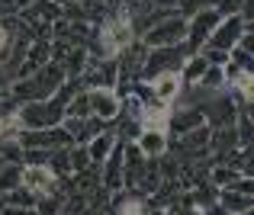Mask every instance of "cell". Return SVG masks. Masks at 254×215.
Here are the masks:
<instances>
[{
    "label": "cell",
    "instance_id": "1",
    "mask_svg": "<svg viewBox=\"0 0 254 215\" xmlns=\"http://www.w3.org/2000/svg\"><path fill=\"white\" fill-rule=\"evenodd\" d=\"M16 122L23 129H52V125H62L64 119V103L55 97L49 100H32V103H23L16 112Z\"/></svg>",
    "mask_w": 254,
    "mask_h": 215
},
{
    "label": "cell",
    "instance_id": "2",
    "mask_svg": "<svg viewBox=\"0 0 254 215\" xmlns=\"http://www.w3.org/2000/svg\"><path fill=\"white\" fill-rule=\"evenodd\" d=\"M132 39H135V23H132L129 13H116V16H110L103 23V29H100V49H103V55L116 58L119 52L132 49Z\"/></svg>",
    "mask_w": 254,
    "mask_h": 215
},
{
    "label": "cell",
    "instance_id": "3",
    "mask_svg": "<svg viewBox=\"0 0 254 215\" xmlns=\"http://www.w3.org/2000/svg\"><path fill=\"white\" fill-rule=\"evenodd\" d=\"M222 13L219 6H206V10L193 13V19L187 23V39H184V52L187 55H199V49L206 45V39L212 36V29L219 26Z\"/></svg>",
    "mask_w": 254,
    "mask_h": 215
},
{
    "label": "cell",
    "instance_id": "4",
    "mask_svg": "<svg viewBox=\"0 0 254 215\" xmlns=\"http://www.w3.org/2000/svg\"><path fill=\"white\" fill-rule=\"evenodd\" d=\"M184 39H187V19L161 16L151 29H145V49H168V45H180Z\"/></svg>",
    "mask_w": 254,
    "mask_h": 215
},
{
    "label": "cell",
    "instance_id": "5",
    "mask_svg": "<svg viewBox=\"0 0 254 215\" xmlns=\"http://www.w3.org/2000/svg\"><path fill=\"white\" fill-rule=\"evenodd\" d=\"M251 23H245L238 13H232V16H225V19H219V26L212 29V36L206 39V49H219V52H229L232 45L238 42V36H242L245 29H248Z\"/></svg>",
    "mask_w": 254,
    "mask_h": 215
},
{
    "label": "cell",
    "instance_id": "6",
    "mask_svg": "<svg viewBox=\"0 0 254 215\" xmlns=\"http://www.w3.org/2000/svg\"><path fill=\"white\" fill-rule=\"evenodd\" d=\"M87 97H90V116L93 119H116L119 109H123V103L113 93V87H90Z\"/></svg>",
    "mask_w": 254,
    "mask_h": 215
},
{
    "label": "cell",
    "instance_id": "7",
    "mask_svg": "<svg viewBox=\"0 0 254 215\" xmlns=\"http://www.w3.org/2000/svg\"><path fill=\"white\" fill-rule=\"evenodd\" d=\"M184 55H187V52L177 49V45H168V49H151L148 55H145V74L155 77V74H164V71H177Z\"/></svg>",
    "mask_w": 254,
    "mask_h": 215
},
{
    "label": "cell",
    "instance_id": "8",
    "mask_svg": "<svg viewBox=\"0 0 254 215\" xmlns=\"http://www.w3.org/2000/svg\"><path fill=\"white\" fill-rule=\"evenodd\" d=\"M55 180L58 177L49 170V164H26L19 183L29 193H36V196H45V193H55Z\"/></svg>",
    "mask_w": 254,
    "mask_h": 215
},
{
    "label": "cell",
    "instance_id": "9",
    "mask_svg": "<svg viewBox=\"0 0 254 215\" xmlns=\"http://www.w3.org/2000/svg\"><path fill=\"white\" fill-rule=\"evenodd\" d=\"M123 142L116 138V145H113V151L103 158V177H100V183H103V190H119L123 186Z\"/></svg>",
    "mask_w": 254,
    "mask_h": 215
},
{
    "label": "cell",
    "instance_id": "10",
    "mask_svg": "<svg viewBox=\"0 0 254 215\" xmlns=\"http://www.w3.org/2000/svg\"><path fill=\"white\" fill-rule=\"evenodd\" d=\"M135 148L145 158H161V154L168 151V132L164 129H138Z\"/></svg>",
    "mask_w": 254,
    "mask_h": 215
},
{
    "label": "cell",
    "instance_id": "11",
    "mask_svg": "<svg viewBox=\"0 0 254 215\" xmlns=\"http://www.w3.org/2000/svg\"><path fill=\"white\" fill-rule=\"evenodd\" d=\"M151 93H155L158 103H174L180 93V74L177 71H164L151 77Z\"/></svg>",
    "mask_w": 254,
    "mask_h": 215
},
{
    "label": "cell",
    "instance_id": "12",
    "mask_svg": "<svg viewBox=\"0 0 254 215\" xmlns=\"http://www.w3.org/2000/svg\"><path fill=\"white\" fill-rule=\"evenodd\" d=\"M64 132H68V138L74 145H87L97 132H103L100 129V122L97 119H77V116H64Z\"/></svg>",
    "mask_w": 254,
    "mask_h": 215
},
{
    "label": "cell",
    "instance_id": "13",
    "mask_svg": "<svg viewBox=\"0 0 254 215\" xmlns=\"http://www.w3.org/2000/svg\"><path fill=\"white\" fill-rule=\"evenodd\" d=\"M168 125L177 132V135H184V132H193V129H199V125H206V116H203L199 106H184V109L171 112V122Z\"/></svg>",
    "mask_w": 254,
    "mask_h": 215
},
{
    "label": "cell",
    "instance_id": "14",
    "mask_svg": "<svg viewBox=\"0 0 254 215\" xmlns=\"http://www.w3.org/2000/svg\"><path fill=\"white\" fill-rule=\"evenodd\" d=\"M113 145H116V135L113 132H97V135L90 138L84 148H87V158H90V164H103V158L113 151Z\"/></svg>",
    "mask_w": 254,
    "mask_h": 215
},
{
    "label": "cell",
    "instance_id": "15",
    "mask_svg": "<svg viewBox=\"0 0 254 215\" xmlns=\"http://www.w3.org/2000/svg\"><path fill=\"white\" fill-rule=\"evenodd\" d=\"M219 206H225L229 212H251V196H248V193H238V190H232V186H229V190L222 193V203H219Z\"/></svg>",
    "mask_w": 254,
    "mask_h": 215
},
{
    "label": "cell",
    "instance_id": "16",
    "mask_svg": "<svg viewBox=\"0 0 254 215\" xmlns=\"http://www.w3.org/2000/svg\"><path fill=\"white\" fill-rule=\"evenodd\" d=\"M36 199L39 196H36V193H29L23 183L13 186V190L6 193V206H13V209H32V206H36Z\"/></svg>",
    "mask_w": 254,
    "mask_h": 215
},
{
    "label": "cell",
    "instance_id": "17",
    "mask_svg": "<svg viewBox=\"0 0 254 215\" xmlns=\"http://www.w3.org/2000/svg\"><path fill=\"white\" fill-rule=\"evenodd\" d=\"M209 145H212V151L216 154H225L232 145H238V135H235V129H216V135H209Z\"/></svg>",
    "mask_w": 254,
    "mask_h": 215
},
{
    "label": "cell",
    "instance_id": "18",
    "mask_svg": "<svg viewBox=\"0 0 254 215\" xmlns=\"http://www.w3.org/2000/svg\"><path fill=\"white\" fill-rule=\"evenodd\" d=\"M206 68H209V61H206L203 55H190V61L184 64V74H180V80H193V84H196V80L203 77Z\"/></svg>",
    "mask_w": 254,
    "mask_h": 215
},
{
    "label": "cell",
    "instance_id": "19",
    "mask_svg": "<svg viewBox=\"0 0 254 215\" xmlns=\"http://www.w3.org/2000/svg\"><path fill=\"white\" fill-rule=\"evenodd\" d=\"M19 177H23V167H0V193H10L13 186H19Z\"/></svg>",
    "mask_w": 254,
    "mask_h": 215
},
{
    "label": "cell",
    "instance_id": "20",
    "mask_svg": "<svg viewBox=\"0 0 254 215\" xmlns=\"http://www.w3.org/2000/svg\"><path fill=\"white\" fill-rule=\"evenodd\" d=\"M116 215H145V203L138 196H129V199H119V209Z\"/></svg>",
    "mask_w": 254,
    "mask_h": 215
},
{
    "label": "cell",
    "instance_id": "21",
    "mask_svg": "<svg viewBox=\"0 0 254 215\" xmlns=\"http://www.w3.org/2000/svg\"><path fill=\"white\" fill-rule=\"evenodd\" d=\"M71 170H74V173H81V170H87V164H90V158H87V148L84 145H74V148H71Z\"/></svg>",
    "mask_w": 254,
    "mask_h": 215
},
{
    "label": "cell",
    "instance_id": "22",
    "mask_svg": "<svg viewBox=\"0 0 254 215\" xmlns=\"http://www.w3.org/2000/svg\"><path fill=\"white\" fill-rule=\"evenodd\" d=\"M177 6L184 13H199V10H206V6H216V0H177Z\"/></svg>",
    "mask_w": 254,
    "mask_h": 215
},
{
    "label": "cell",
    "instance_id": "23",
    "mask_svg": "<svg viewBox=\"0 0 254 215\" xmlns=\"http://www.w3.org/2000/svg\"><path fill=\"white\" fill-rule=\"evenodd\" d=\"M206 61H209V64H225V61H229V55L219 52V49H206Z\"/></svg>",
    "mask_w": 254,
    "mask_h": 215
},
{
    "label": "cell",
    "instance_id": "24",
    "mask_svg": "<svg viewBox=\"0 0 254 215\" xmlns=\"http://www.w3.org/2000/svg\"><path fill=\"white\" fill-rule=\"evenodd\" d=\"M199 215H232V212L225 209V206H216V203H212V206H206V209L199 212Z\"/></svg>",
    "mask_w": 254,
    "mask_h": 215
},
{
    "label": "cell",
    "instance_id": "25",
    "mask_svg": "<svg viewBox=\"0 0 254 215\" xmlns=\"http://www.w3.org/2000/svg\"><path fill=\"white\" fill-rule=\"evenodd\" d=\"M151 6H158V10H171V6H177V0H148Z\"/></svg>",
    "mask_w": 254,
    "mask_h": 215
},
{
    "label": "cell",
    "instance_id": "26",
    "mask_svg": "<svg viewBox=\"0 0 254 215\" xmlns=\"http://www.w3.org/2000/svg\"><path fill=\"white\" fill-rule=\"evenodd\" d=\"M6 84H10V71L3 68V61H0V90H6Z\"/></svg>",
    "mask_w": 254,
    "mask_h": 215
},
{
    "label": "cell",
    "instance_id": "27",
    "mask_svg": "<svg viewBox=\"0 0 254 215\" xmlns=\"http://www.w3.org/2000/svg\"><path fill=\"white\" fill-rule=\"evenodd\" d=\"M6 42H10V29H6V26H0V52L6 49Z\"/></svg>",
    "mask_w": 254,
    "mask_h": 215
},
{
    "label": "cell",
    "instance_id": "28",
    "mask_svg": "<svg viewBox=\"0 0 254 215\" xmlns=\"http://www.w3.org/2000/svg\"><path fill=\"white\" fill-rule=\"evenodd\" d=\"M29 3H32V0H13V10H26Z\"/></svg>",
    "mask_w": 254,
    "mask_h": 215
},
{
    "label": "cell",
    "instance_id": "29",
    "mask_svg": "<svg viewBox=\"0 0 254 215\" xmlns=\"http://www.w3.org/2000/svg\"><path fill=\"white\" fill-rule=\"evenodd\" d=\"M177 215H199V212H196V209H193V206H190V209H187V206H184V209H180Z\"/></svg>",
    "mask_w": 254,
    "mask_h": 215
},
{
    "label": "cell",
    "instance_id": "30",
    "mask_svg": "<svg viewBox=\"0 0 254 215\" xmlns=\"http://www.w3.org/2000/svg\"><path fill=\"white\" fill-rule=\"evenodd\" d=\"M145 215H171L168 209H155V212H148V209H145Z\"/></svg>",
    "mask_w": 254,
    "mask_h": 215
},
{
    "label": "cell",
    "instance_id": "31",
    "mask_svg": "<svg viewBox=\"0 0 254 215\" xmlns=\"http://www.w3.org/2000/svg\"><path fill=\"white\" fill-rule=\"evenodd\" d=\"M52 3H58V6H68V3H74V0H52Z\"/></svg>",
    "mask_w": 254,
    "mask_h": 215
},
{
    "label": "cell",
    "instance_id": "32",
    "mask_svg": "<svg viewBox=\"0 0 254 215\" xmlns=\"http://www.w3.org/2000/svg\"><path fill=\"white\" fill-rule=\"evenodd\" d=\"M3 164H6V161H3V158H0V167H3Z\"/></svg>",
    "mask_w": 254,
    "mask_h": 215
},
{
    "label": "cell",
    "instance_id": "33",
    "mask_svg": "<svg viewBox=\"0 0 254 215\" xmlns=\"http://www.w3.org/2000/svg\"><path fill=\"white\" fill-rule=\"evenodd\" d=\"M242 215H251V212H242Z\"/></svg>",
    "mask_w": 254,
    "mask_h": 215
},
{
    "label": "cell",
    "instance_id": "34",
    "mask_svg": "<svg viewBox=\"0 0 254 215\" xmlns=\"http://www.w3.org/2000/svg\"><path fill=\"white\" fill-rule=\"evenodd\" d=\"M0 122H3V119H0Z\"/></svg>",
    "mask_w": 254,
    "mask_h": 215
}]
</instances>
